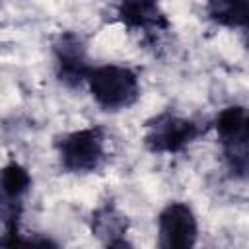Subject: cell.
Wrapping results in <instances>:
<instances>
[{"mask_svg": "<svg viewBox=\"0 0 249 249\" xmlns=\"http://www.w3.org/2000/svg\"><path fill=\"white\" fill-rule=\"evenodd\" d=\"M60 165L68 173H93L109 156L107 132L101 126H86L72 130L56 140Z\"/></svg>", "mask_w": 249, "mask_h": 249, "instance_id": "1", "label": "cell"}, {"mask_svg": "<svg viewBox=\"0 0 249 249\" xmlns=\"http://www.w3.org/2000/svg\"><path fill=\"white\" fill-rule=\"evenodd\" d=\"M86 84L93 101L105 111L126 109L134 105L140 95L138 76L126 66L105 64L91 68L86 76Z\"/></svg>", "mask_w": 249, "mask_h": 249, "instance_id": "2", "label": "cell"}, {"mask_svg": "<svg viewBox=\"0 0 249 249\" xmlns=\"http://www.w3.org/2000/svg\"><path fill=\"white\" fill-rule=\"evenodd\" d=\"M29 187L31 175L18 161H10L0 169V220L4 226V237L0 239L2 245L21 243L18 224Z\"/></svg>", "mask_w": 249, "mask_h": 249, "instance_id": "3", "label": "cell"}, {"mask_svg": "<svg viewBox=\"0 0 249 249\" xmlns=\"http://www.w3.org/2000/svg\"><path fill=\"white\" fill-rule=\"evenodd\" d=\"M200 136V126L171 111L160 113L144 124V144L154 154H177Z\"/></svg>", "mask_w": 249, "mask_h": 249, "instance_id": "4", "label": "cell"}, {"mask_svg": "<svg viewBox=\"0 0 249 249\" xmlns=\"http://www.w3.org/2000/svg\"><path fill=\"white\" fill-rule=\"evenodd\" d=\"M218 140L224 150L228 169L235 177L247 175L249 165V132H247V111L241 105L224 109L214 123Z\"/></svg>", "mask_w": 249, "mask_h": 249, "instance_id": "5", "label": "cell"}, {"mask_svg": "<svg viewBox=\"0 0 249 249\" xmlns=\"http://www.w3.org/2000/svg\"><path fill=\"white\" fill-rule=\"evenodd\" d=\"M117 19L148 45H158L171 29L160 0H119Z\"/></svg>", "mask_w": 249, "mask_h": 249, "instance_id": "6", "label": "cell"}, {"mask_svg": "<svg viewBox=\"0 0 249 249\" xmlns=\"http://www.w3.org/2000/svg\"><path fill=\"white\" fill-rule=\"evenodd\" d=\"M198 224L185 202H169L158 216V245L163 249H189L196 243Z\"/></svg>", "mask_w": 249, "mask_h": 249, "instance_id": "7", "label": "cell"}, {"mask_svg": "<svg viewBox=\"0 0 249 249\" xmlns=\"http://www.w3.org/2000/svg\"><path fill=\"white\" fill-rule=\"evenodd\" d=\"M54 51V68H56V78L68 86L76 88L86 84V76L91 70L88 64V54L84 41L76 33H60L53 45Z\"/></svg>", "mask_w": 249, "mask_h": 249, "instance_id": "8", "label": "cell"}, {"mask_svg": "<svg viewBox=\"0 0 249 249\" xmlns=\"http://www.w3.org/2000/svg\"><path fill=\"white\" fill-rule=\"evenodd\" d=\"M89 230H91V235H95L107 247H126V245H130L126 241L128 218L115 204L107 202V204L99 206L89 218Z\"/></svg>", "mask_w": 249, "mask_h": 249, "instance_id": "9", "label": "cell"}, {"mask_svg": "<svg viewBox=\"0 0 249 249\" xmlns=\"http://www.w3.org/2000/svg\"><path fill=\"white\" fill-rule=\"evenodd\" d=\"M206 16L216 25L243 29L249 19V0H208Z\"/></svg>", "mask_w": 249, "mask_h": 249, "instance_id": "10", "label": "cell"}]
</instances>
